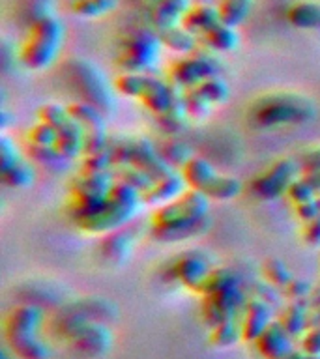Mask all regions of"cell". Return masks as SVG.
I'll use <instances>...</instances> for the list:
<instances>
[{
	"label": "cell",
	"mask_w": 320,
	"mask_h": 359,
	"mask_svg": "<svg viewBox=\"0 0 320 359\" xmlns=\"http://www.w3.org/2000/svg\"><path fill=\"white\" fill-rule=\"evenodd\" d=\"M210 226V198L204 193L187 189L174 201L154 208L150 234L163 243L189 240Z\"/></svg>",
	"instance_id": "cell-1"
},
{
	"label": "cell",
	"mask_w": 320,
	"mask_h": 359,
	"mask_svg": "<svg viewBox=\"0 0 320 359\" xmlns=\"http://www.w3.org/2000/svg\"><path fill=\"white\" fill-rule=\"evenodd\" d=\"M316 116V103L309 95L279 90L255 97L247 109V120L257 129L302 126Z\"/></svg>",
	"instance_id": "cell-2"
},
{
	"label": "cell",
	"mask_w": 320,
	"mask_h": 359,
	"mask_svg": "<svg viewBox=\"0 0 320 359\" xmlns=\"http://www.w3.org/2000/svg\"><path fill=\"white\" fill-rule=\"evenodd\" d=\"M64 39H66L64 22L56 15L44 17L27 28L17 50V60L30 72L49 69L60 55Z\"/></svg>",
	"instance_id": "cell-3"
},
{
	"label": "cell",
	"mask_w": 320,
	"mask_h": 359,
	"mask_svg": "<svg viewBox=\"0 0 320 359\" xmlns=\"http://www.w3.org/2000/svg\"><path fill=\"white\" fill-rule=\"evenodd\" d=\"M140 206H142V193L126 182L116 180L105 204L90 217L81 219L75 224L84 234L105 236L128 224L137 215Z\"/></svg>",
	"instance_id": "cell-4"
},
{
	"label": "cell",
	"mask_w": 320,
	"mask_h": 359,
	"mask_svg": "<svg viewBox=\"0 0 320 359\" xmlns=\"http://www.w3.org/2000/svg\"><path fill=\"white\" fill-rule=\"evenodd\" d=\"M163 43L159 34L154 28H129L118 41L116 66L120 72L152 73L161 58Z\"/></svg>",
	"instance_id": "cell-5"
},
{
	"label": "cell",
	"mask_w": 320,
	"mask_h": 359,
	"mask_svg": "<svg viewBox=\"0 0 320 359\" xmlns=\"http://www.w3.org/2000/svg\"><path fill=\"white\" fill-rule=\"evenodd\" d=\"M64 77L81 101L94 105L103 114L114 109V92L100 72V67L84 58H69L62 66Z\"/></svg>",
	"instance_id": "cell-6"
},
{
	"label": "cell",
	"mask_w": 320,
	"mask_h": 359,
	"mask_svg": "<svg viewBox=\"0 0 320 359\" xmlns=\"http://www.w3.org/2000/svg\"><path fill=\"white\" fill-rule=\"evenodd\" d=\"M223 73V64L219 55L199 45L189 55H182L171 62L167 69V79L180 90L195 88L208 79L218 77Z\"/></svg>",
	"instance_id": "cell-7"
},
{
	"label": "cell",
	"mask_w": 320,
	"mask_h": 359,
	"mask_svg": "<svg viewBox=\"0 0 320 359\" xmlns=\"http://www.w3.org/2000/svg\"><path fill=\"white\" fill-rule=\"evenodd\" d=\"M302 176V168L298 159L292 157H281L266 167L262 172L253 176L249 182V193L253 198L262 202L277 201L292 185V182Z\"/></svg>",
	"instance_id": "cell-8"
},
{
	"label": "cell",
	"mask_w": 320,
	"mask_h": 359,
	"mask_svg": "<svg viewBox=\"0 0 320 359\" xmlns=\"http://www.w3.org/2000/svg\"><path fill=\"white\" fill-rule=\"evenodd\" d=\"M69 346L84 358H101L111 350L112 331L105 322L86 320L73 325L72 330L64 335Z\"/></svg>",
	"instance_id": "cell-9"
},
{
	"label": "cell",
	"mask_w": 320,
	"mask_h": 359,
	"mask_svg": "<svg viewBox=\"0 0 320 359\" xmlns=\"http://www.w3.org/2000/svg\"><path fill=\"white\" fill-rule=\"evenodd\" d=\"M247 299H249V292L244 286H236V288H230V290L202 296V322H204L206 327L212 330L225 320L238 318V316H241V311L246 307Z\"/></svg>",
	"instance_id": "cell-10"
},
{
	"label": "cell",
	"mask_w": 320,
	"mask_h": 359,
	"mask_svg": "<svg viewBox=\"0 0 320 359\" xmlns=\"http://www.w3.org/2000/svg\"><path fill=\"white\" fill-rule=\"evenodd\" d=\"M212 269L213 264L210 257H206V252L195 251V249L180 252L168 266L171 277L195 294H201L202 286L206 283L208 275L212 273Z\"/></svg>",
	"instance_id": "cell-11"
},
{
	"label": "cell",
	"mask_w": 320,
	"mask_h": 359,
	"mask_svg": "<svg viewBox=\"0 0 320 359\" xmlns=\"http://www.w3.org/2000/svg\"><path fill=\"white\" fill-rule=\"evenodd\" d=\"M140 103L148 109L156 118L167 114L168 111H173L174 107L180 105L182 101V92L174 86L167 77H157V75H148V84Z\"/></svg>",
	"instance_id": "cell-12"
},
{
	"label": "cell",
	"mask_w": 320,
	"mask_h": 359,
	"mask_svg": "<svg viewBox=\"0 0 320 359\" xmlns=\"http://www.w3.org/2000/svg\"><path fill=\"white\" fill-rule=\"evenodd\" d=\"M45 314L44 309L38 307L36 303H22L11 309L10 314L6 316L4 333L6 341H15L22 337L39 335V330L44 325Z\"/></svg>",
	"instance_id": "cell-13"
},
{
	"label": "cell",
	"mask_w": 320,
	"mask_h": 359,
	"mask_svg": "<svg viewBox=\"0 0 320 359\" xmlns=\"http://www.w3.org/2000/svg\"><path fill=\"white\" fill-rule=\"evenodd\" d=\"M274 313V307L268 302H264L257 296H249L240 316L244 342L255 344V341L262 335L264 330L277 318Z\"/></svg>",
	"instance_id": "cell-14"
},
{
	"label": "cell",
	"mask_w": 320,
	"mask_h": 359,
	"mask_svg": "<svg viewBox=\"0 0 320 359\" xmlns=\"http://www.w3.org/2000/svg\"><path fill=\"white\" fill-rule=\"evenodd\" d=\"M255 348L262 359H285L296 350V339L275 318L255 341Z\"/></svg>",
	"instance_id": "cell-15"
},
{
	"label": "cell",
	"mask_w": 320,
	"mask_h": 359,
	"mask_svg": "<svg viewBox=\"0 0 320 359\" xmlns=\"http://www.w3.org/2000/svg\"><path fill=\"white\" fill-rule=\"evenodd\" d=\"M187 189L184 176L180 170H168L163 176L154 180V184L146 193H142V204L152 208L163 206L167 202L178 198Z\"/></svg>",
	"instance_id": "cell-16"
},
{
	"label": "cell",
	"mask_w": 320,
	"mask_h": 359,
	"mask_svg": "<svg viewBox=\"0 0 320 359\" xmlns=\"http://www.w3.org/2000/svg\"><path fill=\"white\" fill-rule=\"evenodd\" d=\"M191 0H148V22L154 30H165L182 25Z\"/></svg>",
	"instance_id": "cell-17"
},
{
	"label": "cell",
	"mask_w": 320,
	"mask_h": 359,
	"mask_svg": "<svg viewBox=\"0 0 320 359\" xmlns=\"http://www.w3.org/2000/svg\"><path fill=\"white\" fill-rule=\"evenodd\" d=\"M114 170L107 172H92V170H81L69 185V196H109L112 185H114Z\"/></svg>",
	"instance_id": "cell-18"
},
{
	"label": "cell",
	"mask_w": 320,
	"mask_h": 359,
	"mask_svg": "<svg viewBox=\"0 0 320 359\" xmlns=\"http://www.w3.org/2000/svg\"><path fill=\"white\" fill-rule=\"evenodd\" d=\"M219 22H221V15H219L218 6L201 0V2H191L189 10L185 11L184 19H182V27L189 30L196 38H202Z\"/></svg>",
	"instance_id": "cell-19"
},
{
	"label": "cell",
	"mask_w": 320,
	"mask_h": 359,
	"mask_svg": "<svg viewBox=\"0 0 320 359\" xmlns=\"http://www.w3.org/2000/svg\"><path fill=\"white\" fill-rule=\"evenodd\" d=\"M131 249H133V238H131L129 232L120 229L103 236V240L100 243V257L103 264L111 266V268H116V266H122L128 260L129 255H131Z\"/></svg>",
	"instance_id": "cell-20"
},
{
	"label": "cell",
	"mask_w": 320,
	"mask_h": 359,
	"mask_svg": "<svg viewBox=\"0 0 320 359\" xmlns=\"http://www.w3.org/2000/svg\"><path fill=\"white\" fill-rule=\"evenodd\" d=\"M309 316H311V305L307 299H296V302L283 303L277 320L296 341H300L303 333L309 330Z\"/></svg>",
	"instance_id": "cell-21"
},
{
	"label": "cell",
	"mask_w": 320,
	"mask_h": 359,
	"mask_svg": "<svg viewBox=\"0 0 320 359\" xmlns=\"http://www.w3.org/2000/svg\"><path fill=\"white\" fill-rule=\"evenodd\" d=\"M180 172L184 176L185 184L189 189L201 191L206 195L208 189L212 187L213 182L218 180L219 172L213 168V165L204 157L193 156L184 167L180 168Z\"/></svg>",
	"instance_id": "cell-22"
},
{
	"label": "cell",
	"mask_w": 320,
	"mask_h": 359,
	"mask_svg": "<svg viewBox=\"0 0 320 359\" xmlns=\"http://www.w3.org/2000/svg\"><path fill=\"white\" fill-rule=\"evenodd\" d=\"M288 25L305 32H320V0H296L285 13Z\"/></svg>",
	"instance_id": "cell-23"
},
{
	"label": "cell",
	"mask_w": 320,
	"mask_h": 359,
	"mask_svg": "<svg viewBox=\"0 0 320 359\" xmlns=\"http://www.w3.org/2000/svg\"><path fill=\"white\" fill-rule=\"evenodd\" d=\"M199 43L202 47H206L208 50L215 53V55H229V53L238 49V45H240V34H238V28L230 27V25L221 21L210 32H206L202 38H199Z\"/></svg>",
	"instance_id": "cell-24"
},
{
	"label": "cell",
	"mask_w": 320,
	"mask_h": 359,
	"mask_svg": "<svg viewBox=\"0 0 320 359\" xmlns=\"http://www.w3.org/2000/svg\"><path fill=\"white\" fill-rule=\"evenodd\" d=\"M56 150L60 151L64 157H67L69 161L84 156V133L83 129H81V126H79L73 118L64 126V128L58 129Z\"/></svg>",
	"instance_id": "cell-25"
},
{
	"label": "cell",
	"mask_w": 320,
	"mask_h": 359,
	"mask_svg": "<svg viewBox=\"0 0 320 359\" xmlns=\"http://www.w3.org/2000/svg\"><path fill=\"white\" fill-rule=\"evenodd\" d=\"M159 38H161V43L165 49L173 50L178 56L189 55L199 47V38L193 36L189 30H185L182 25L173 28H165V30H159Z\"/></svg>",
	"instance_id": "cell-26"
},
{
	"label": "cell",
	"mask_w": 320,
	"mask_h": 359,
	"mask_svg": "<svg viewBox=\"0 0 320 359\" xmlns=\"http://www.w3.org/2000/svg\"><path fill=\"white\" fill-rule=\"evenodd\" d=\"M208 341H210V344L215 348H232L236 346L238 342L244 341L240 316H238V318L225 320V322L218 324L215 327H212Z\"/></svg>",
	"instance_id": "cell-27"
},
{
	"label": "cell",
	"mask_w": 320,
	"mask_h": 359,
	"mask_svg": "<svg viewBox=\"0 0 320 359\" xmlns=\"http://www.w3.org/2000/svg\"><path fill=\"white\" fill-rule=\"evenodd\" d=\"M157 148H159L163 161L174 170H180L193 157L189 146L185 144L182 139H178L176 135H168V139L163 140V144L157 146Z\"/></svg>",
	"instance_id": "cell-28"
},
{
	"label": "cell",
	"mask_w": 320,
	"mask_h": 359,
	"mask_svg": "<svg viewBox=\"0 0 320 359\" xmlns=\"http://www.w3.org/2000/svg\"><path fill=\"white\" fill-rule=\"evenodd\" d=\"M13 355L19 359H49L51 348L49 344L41 339L39 335L22 337V339H15V341H8Z\"/></svg>",
	"instance_id": "cell-29"
},
{
	"label": "cell",
	"mask_w": 320,
	"mask_h": 359,
	"mask_svg": "<svg viewBox=\"0 0 320 359\" xmlns=\"http://www.w3.org/2000/svg\"><path fill=\"white\" fill-rule=\"evenodd\" d=\"M0 170H2V182L13 189H25L28 185H32L34 182L32 163L27 161L22 156L8 167H2Z\"/></svg>",
	"instance_id": "cell-30"
},
{
	"label": "cell",
	"mask_w": 320,
	"mask_h": 359,
	"mask_svg": "<svg viewBox=\"0 0 320 359\" xmlns=\"http://www.w3.org/2000/svg\"><path fill=\"white\" fill-rule=\"evenodd\" d=\"M118 0H69V10L81 19H101L116 10Z\"/></svg>",
	"instance_id": "cell-31"
},
{
	"label": "cell",
	"mask_w": 320,
	"mask_h": 359,
	"mask_svg": "<svg viewBox=\"0 0 320 359\" xmlns=\"http://www.w3.org/2000/svg\"><path fill=\"white\" fill-rule=\"evenodd\" d=\"M253 2L255 0H219L215 6H218L221 21L238 28L247 21L253 10Z\"/></svg>",
	"instance_id": "cell-32"
},
{
	"label": "cell",
	"mask_w": 320,
	"mask_h": 359,
	"mask_svg": "<svg viewBox=\"0 0 320 359\" xmlns=\"http://www.w3.org/2000/svg\"><path fill=\"white\" fill-rule=\"evenodd\" d=\"M148 75L146 73L122 72L114 79L112 88L116 90L120 95H124V97H128V100H140L142 94H145L146 84H148Z\"/></svg>",
	"instance_id": "cell-33"
},
{
	"label": "cell",
	"mask_w": 320,
	"mask_h": 359,
	"mask_svg": "<svg viewBox=\"0 0 320 359\" xmlns=\"http://www.w3.org/2000/svg\"><path fill=\"white\" fill-rule=\"evenodd\" d=\"M17 11H19V19H21L27 28L34 25L44 17L55 15V4L53 0H17Z\"/></svg>",
	"instance_id": "cell-34"
},
{
	"label": "cell",
	"mask_w": 320,
	"mask_h": 359,
	"mask_svg": "<svg viewBox=\"0 0 320 359\" xmlns=\"http://www.w3.org/2000/svg\"><path fill=\"white\" fill-rule=\"evenodd\" d=\"M236 286H244L241 285L240 275L236 273V271H232V269L229 268H213L212 273L208 275L204 286H202L201 296L230 290V288H236Z\"/></svg>",
	"instance_id": "cell-35"
},
{
	"label": "cell",
	"mask_w": 320,
	"mask_h": 359,
	"mask_svg": "<svg viewBox=\"0 0 320 359\" xmlns=\"http://www.w3.org/2000/svg\"><path fill=\"white\" fill-rule=\"evenodd\" d=\"M28 157L30 161L36 163V165H41V167L49 168V170H55V172H60L67 167L69 159L64 157L60 151L56 150V146L53 148H47V146H32L28 144Z\"/></svg>",
	"instance_id": "cell-36"
},
{
	"label": "cell",
	"mask_w": 320,
	"mask_h": 359,
	"mask_svg": "<svg viewBox=\"0 0 320 359\" xmlns=\"http://www.w3.org/2000/svg\"><path fill=\"white\" fill-rule=\"evenodd\" d=\"M294 277L296 275L292 273V269L279 258H268L262 264V279L279 290H283Z\"/></svg>",
	"instance_id": "cell-37"
},
{
	"label": "cell",
	"mask_w": 320,
	"mask_h": 359,
	"mask_svg": "<svg viewBox=\"0 0 320 359\" xmlns=\"http://www.w3.org/2000/svg\"><path fill=\"white\" fill-rule=\"evenodd\" d=\"M241 182L236 176H229V174H219L218 180L213 182V185L208 189L206 196L210 201H232L240 195Z\"/></svg>",
	"instance_id": "cell-38"
},
{
	"label": "cell",
	"mask_w": 320,
	"mask_h": 359,
	"mask_svg": "<svg viewBox=\"0 0 320 359\" xmlns=\"http://www.w3.org/2000/svg\"><path fill=\"white\" fill-rule=\"evenodd\" d=\"M114 178L120 182H126L131 187H135L140 193H146L154 184V178L150 174L142 170V168L135 167V165H122V167L114 168Z\"/></svg>",
	"instance_id": "cell-39"
},
{
	"label": "cell",
	"mask_w": 320,
	"mask_h": 359,
	"mask_svg": "<svg viewBox=\"0 0 320 359\" xmlns=\"http://www.w3.org/2000/svg\"><path fill=\"white\" fill-rule=\"evenodd\" d=\"M196 88L201 90V94L204 95V97H206V100L210 101L213 107L223 105L225 101L229 100V95H230L229 84H227V81H225L221 75L208 79V81H204V83L199 84Z\"/></svg>",
	"instance_id": "cell-40"
},
{
	"label": "cell",
	"mask_w": 320,
	"mask_h": 359,
	"mask_svg": "<svg viewBox=\"0 0 320 359\" xmlns=\"http://www.w3.org/2000/svg\"><path fill=\"white\" fill-rule=\"evenodd\" d=\"M27 140L28 144L32 146H47V148H53L58 142V131H56L53 126L45 122H36L32 128L27 131Z\"/></svg>",
	"instance_id": "cell-41"
},
{
	"label": "cell",
	"mask_w": 320,
	"mask_h": 359,
	"mask_svg": "<svg viewBox=\"0 0 320 359\" xmlns=\"http://www.w3.org/2000/svg\"><path fill=\"white\" fill-rule=\"evenodd\" d=\"M300 348L305 352L320 353V309L311 311L309 316V330L300 339Z\"/></svg>",
	"instance_id": "cell-42"
},
{
	"label": "cell",
	"mask_w": 320,
	"mask_h": 359,
	"mask_svg": "<svg viewBox=\"0 0 320 359\" xmlns=\"http://www.w3.org/2000/svg\"><path fill=\"white\" fill-rule=\"evenodd\" d=\"M38 118L41 122L53 126L58 131V129L64 128L72 120V114L67 111V107H60L56 105V103H47V105H44L38 111Z\"/></svg>",
	"instance_id": "cell-43"
},
{
	"label": "cell",
	"mask_w": 320,
	"mask_h": 359,
	"mask_svg": "<svg viewBox=\"0 0 320 359\" xmlns=\"http://www.w3.org/2000/svg\"><path fill=\"white\" fill-rule=\"evenodd\" d=\"M285 196L294 204V206H298V204H303V202L313 201L314 196H319V193L314 191L313 184L302 174L300 178H296L292 182V185L288 187Z\"/></svg>",
	"instance_id": "cell-44"
},
{
	"label": "cell",
	"mask_w": 320,
	"mask_h": 359,
	"mask_svg": "<svg viewBox=\"0 0 320 359\" xmlns=\"http://www.w3.org/2000/svg\"><path fill=\"white\" fill-rule=\"evenodd\" d=\"M314 285H311L307 279H302V277H294V279L288 283V285L283 288V297L285 302H296V299H309L311 292H313Z\"/></svg>",
	"instance_id": "cell-45"
},
{
	"label": "cell",
	"mask_w": 320,
	"mask_h": 359,
	"mask_svg": "<svg viewBox=\"0 0 320 359\" xmlns=\"http://www.w3.org/2000/svg\"><path fill=\"white\" fill-rule=\"evenodd\" d=\"M298 163H300L302 174L319 172L320 170V144L311 146V148H305V150L300 154V157H298Z\"/></svg>",
	"instance_id": "cell-46"
},
{
	"label": "cell",
	"mask_w": 320,
	"mask_h": 359,
	"mask_svg": "<svg viewBox=\"0 0 320 359\" xmlns=\"http://www.w3.org/2000/svg\"><path fill=\"white\" fill-rule=\"evenodd\" d=\"M302 241L311 249H320V215L302 224Z\"/></svg>",
	"instance_id": "cell-47"
},
{
	"label": "cell",
	"mask_w": 320,
	"mask_h": 359,
	"mask_svg": "<svg viewBox=\"0 0 320 359\" xmlns=\"http://www.w3.org/2000/svg\"><path fill=\"white\" fill-rule=\"evenodd\" d=\"M19 157H21V154H19L15 142L8 135H2V139H0V168L8 167L13 161H17Z\"/></svg>",
	"instance_id": "cell-48"
},
{
	"label": "cell",
	"mask_w": 320,
	"mask_h": 359,
	"mask_svg": "<svg viewBox=\"0 0 320 359\" xmlns=\"http://www.w3.org/2000/svg\"><path fill=\"white\" fill-rule=\"evenodd\" d=\"M294 213H296V217L300 219V223H307L311 219H314L316 215H320V208L319 202H316V196H314L313 201L303 202V204H298L294 206Z\"/></svg>",
	"instance_id": "cell-49"
},
{
	"label": "cell",
	"mask_w": 320,
	"mask_h": 359,
	"mask_svg": "<svg viewBox=\"0 0 320 359\" xmlns=\"http://www.w3.org/2000/svg\"><path fill=\"white\" fill-rule=\"evenodd\" d=\"M285 359H320V353H311L302 350V348H296V350L292 353H288Z\"/></svg>",
	"instance_id": "cell-50"
},
{
	"label": "cell",
	"mask_w": 320,
	"mask_h": 359,
	"mask_svg": "<svg viewBox=\"0 0 320 359\" xmlns=\"http://www.w3.org/2000/svg\"><path fill=\"white\" fill-rule=\"evenodd\" d=\"M307 302H309V305H311V311H319L320 309V285L314 286Z\"/></svg>",
	"instance_id": "cell-51"
},
{
	"label": "cell",
	"mask_w": 320,
	"mask_h": 359,
	"mask_svg": "<svg viewBox=\"0 0 320 359\" xmlns=\"http://www.w3.org/2000/svg\"><path fill=\"white\" fill-rule=\"evenodd\" d=\"M303 176H305V178H307L309 182H311V184H313L314 191H316V193H319V195H320V170H319V172H309V174H303Z\"/></svg>",
	"instance_id": "cell-52"
},
{
	"label": "cell",
	"mask_w": 320,
	"mask_h": 359,
	"mask_svg": "<svg viewBox=\"0 0 320 359\" xmlns=\"http://www.w3.org/2000/svg\"><path fill=\"white\" fill-rule=\"evenodd\" d=\"M2 359H11V358L8 355V352H2Z\"/></svg>",
	"instance_id": "cell-53"
},
{
	"label": "cell",
	"mask_w": 320,
	"mask_h": 359,
	"mask_svg": "<svg viewBox=\"0 0 320 359\" xmlns=\"http://www.w3.org/2000/svg\"><path fill=\"white\" fill-rule=\"evenodd\" d=\"M191 2H201V0H191Z\"/></svg>",
	"instance_id": "cell-54"
},
{
	"label": "cell",
	"mask_w": 320,
	"mask_h": 359,
	"mask_svg": "<svg viewBox=\"0 0 320 359\" xmlns=\"http://www.w3.org/2000/svg\"><path fill=\"white\" fill-rule=\"evenodd\" d=\"M146 2H148V0H146Z\"/></svg>",
	"instance_id": "cell-55"
}]
</instances>
